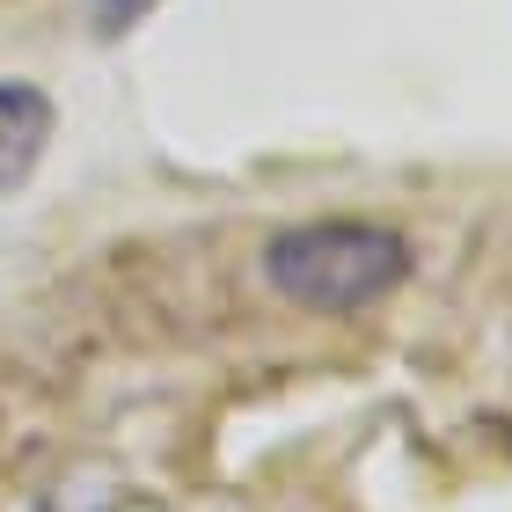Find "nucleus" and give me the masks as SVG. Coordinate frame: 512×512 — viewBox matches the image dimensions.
<instances>
[{
    "instance_id": "nucleus-3",
    "label": "nucleus",
    "mask_w": 512,
    "mask_h": 512,
    "mask_svg": "<svg viewBox=\"0 0 512 512\" xmlns=\"http://www.w3.org/2000/svg\"><path fill=\"white\" fill-rule=\"evenodd\" d=\"M147 15H154V0H88V22H96V37H132Z\"/></svg>"
},
{
    "instance_id": "nucleus-2",
    "label": "nucleus",
    "mask_w": 512,
    "mask_h": 512,
    "mask_svg": "<svg viewBox=\"0 0 512 512\" xmlns=\"http://www.w3.org/2000/svg\"><path fill=\"white\" fill-rule=\"evenodd\" d=\"M52 96L37 81H0V198L37 176L44 147H52Z\"/></svg>"
},
{
    "instance_id": "nucleus-1",
    "label": "nucleus",
    "mask_w": 512,
    "mask_h": 512,
    "mask_svg": "<svg viewBox=\"0 0 512 512\" xmlns=\"http://www.w3.org/2000/svg\"><path fill=\"white\" fill-rule=\"evenodd\" d=\"M264 278L286 308L308 315H359L410 278V242L381 220H308L271 235Z\"/></svg>"
}]
</instances>
